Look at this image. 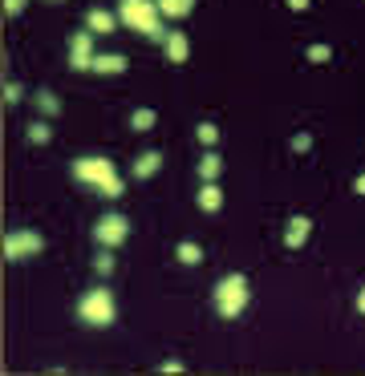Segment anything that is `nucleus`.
I'll return each instance as SVG.
<instances>
[{
	"instance_id": "nucleus-1",
	"label": "nucleus",
	"mask_w": 365,
	"mask_h": 376,
	"mask_svg": "<svg viewBox=\"0 0 365 376\" xmlns=\"http://www.w3.org/2000/svg\"><path fill=\"white\" fill-rule=\"evenodd\" d=\"M70 174L81 182V187H94L102 198H122L118 170H114V162H110V158H102V154H94V158H73V162H70Z\"/></svg>"
},
{
	"instance_id": "nucleus-2",
	"label": "nucleus",
	"mask_w": 365,
	"mask_h": 376,
	"mask_svg": "<svg viewBox=\"0 0 365 376\" xmlns=\"http://www.w3.org/2000/svg\"><path fill=\"white\" fill-rule=\"evenodd\" d=\"M118 21L126 28H134V33H143L146 41H154V45H167V37H170V28H163V12H159L154 0H122Z\"/></svg>"
},
{
	"instance_id": "nucleus-3",
	"label": "nucleus",
	"mask_w": 365,
	"mask_h": 376,
	"mask_svg": "<svg viewBox=\"0 0 365 376\" xmlns=\"http://www.w3.org/2000/svg\"><path fill=\"white\" fill-rule=\"evenodd\" d=\"M252 300V291H248V275L243 271H232V275H223L216 283V311L223 320H236L243 307Z\"/></svg>"
},
{
	"instance_id": "nucleus-4",
	"label": "nucleus",
	"mask_w": 365,
	"mask_h": 376,
	"mask_svg": "<svg viewBox=\"0 0 365 376\" xmlns=\"http://www.w3.org/2000/svg\"><path fill=\"white\" fill-rule=\"evenodd\" d=\"M77 316H81L90 328H110V324H114V316H118L114 291H110V287H90V291L77 300Z\"/></svg>"
},
{
	"instance_id": "nucleus-5",
	"label": "nucleus",
	"mask_w": 365,
	"mask_h": 376,
	"mask_svg": "<svg viewBox=\"0 0 365 376\" xmlns=\"http://www.w3.org/2000/svg\"><path fill=\"white\" fill-rule=\"evenodd\" d=\"M45 251V239L37 235L33 227H21V231H8L4 235V259L8 263H24V259L41 255Z\"/></svg>"
},
{
	"instance_id": "nucleus-6",
	"label": "nucleus",
	"mask_w": 365,
	"mask_h": 376,
	"mask_svg": "<svg viewBox=\"0 0 365 376\" xmlns=\"http://www.w3.org/2000/svg\"><path fill=\"white\" fill-rule=\"evenodd\" d=\"M94 239L102 243V247H110V251H114V247H122V243L130 239V219H126V214H118V211H106L94 223Z\"/></svg>"
},
{
	"instance_id": "nucleus-7",
	"label": "nucleus",
	"mask_w": 365,
	"mask_h": 376,
	"mask_svg": "<svg viewBox=\"0 0 365 376\" xmlns=\"http://www.w3.org/2000/svg\"><path fill=\"white\" fill-rule=\"evenodd\" d=\"M94 33H73L70 37V69L90 73L94 69Z\"/></svg>"
},
{
	"instance_id": "nucleus-8",
	"label": "nucleus",
	"mask_w": 365,
	"mask_h": 376,
	"mask_svg": "<svg viewBox=\"0 0 365 376\" xmlns=\"http://www.w3.org/2000/svg\"><path fill=\"white\" fill-rule=\"evenodd\" d=\"M309 235H313V219H309V214H292L289 223H284V247H289V251L305 247Z\"/></svg>"
},
{
	"instance_id": "nucleus-9",
	"label": "nucleus",
	"mask_w": 365,
	"mask_h": 376,
	"mask_svg": "<svg viewBox=\"0 0 365 376\" xmlns=\"http://www.w3.org/2000/svg\"><path fill=\"white\" fill-rule=\"evenodd\" d=\"M86 28H90L94 37H110V33L118 28V12H106V8H90V12H86Z\"/></svg>"
},
{
	"instance_id": "nucleus-10",
	"label": "nucleus",
	"mask_w": 365,
	"mask_h": 376,
	"mask_svg": "<svg viewBox=\"0 0 365 376\" xmlns=\"http://www.w3.org/2000/svg\"><path fill=\"white\" fill-rule=\"evenodd\" d=\"M130 69V61L122 57V53H97L94 57V69L90 73H102V77H118V73Z\"/></svg>"
},
{
	"instance_id": "nucleus-11",
	"label": "nucleus",
	"mask_w": 365,
	"mask_h": 376,
	"mask_svg": "<svg viewBox=\"0 0 365 376\" xmlns=\"http://www.w3.org/2000/svg\"><path fill=\"white\" fill-rule=\"evenodd\" d=\"M163 53H167L170 65H183V61L191 57V41H187V33H175V28H170V37H167V45H163Z\"/></svg>"
},
{
	"instance_id": "nucleus-12",
	"label": "nucleus",
	"mask_w": 365,
	"mask_h": 376,
	"mask_svg": "<svg viewBox=\"0 0 365 376\" xmlns=\"http://www.w3.org/2000/svg\"><path fill=\"white\" fill-rule=\"evenodd\" d=\"M130 170H134V178H154V174L163 170V154H159V150H143Z\"/></svg>"
},
{
	"instance_id": "nucleus-13",
	"label": "nucleus",
	"mask_w": 365,
	"mask_h": 376,
	"mask_svg": "<svg viewBox=\"0 0 365 376\" xmlns=\"http://www.w3.org/2000/svg\"><path fill=\"white\" fill-rule=\"evenodd\" d=\"M195 203H199V211H207V214L223 211V190H219V182H203L199 194H195Z\"/></svg>"
},
{
	"instance_id": "nucleus-14",
	"label": "nucleus",
	"mask_w": 365,
	"mask_h": 376,
	"mask_svg": "<svg viewBox=\"0 0 365 376\" xmlns=\"http://www.w3.org/2000/svg\"><path fill=\"white\" fill-rule=\"evenodd\" d=\"M219 174H223V158H219L216 150H207V154L199 158V178H203V182H219Z\"/></svg>"
},
{
	"instance_id": "nucleus-15",
	"label": "nucleus",
	"mask_w": 365,
	"mask_h": 376,
	"mask_svg": "<svg viewBox=\"0 0 365 376\" xmlns=\"http://www.w3.org/2000/svg\"><path fill=\"white\" fill-rule=\"evenodd\" d=\"M159 4V12L163 17H170V21H183V17H191L195 0H154Z\"/></svg>"
},
{
	"instance_id": "nucleus-16",
	"label": "nucleus",
	"mask_w": 365,
	"mask_h": 376,
	"mask_svg": "<svg viewBox=\"0 0 365 376\" xmlns=\"http://www.w3.org/2000/svg\"><path fill=\"white\" fill-rule=\"evenodd\" d=\"M175 259H179V263H187V267H199V263H203V247L191 243V239H183V243L175 247Z\"/></svg>"
},
{
	"instance_id": "nucleus-17",
	"label": "nucleus",
	"mask_w": 365,
	"mask_h": 376,
	"mask_svg": "<svg viewBox=\"0 0 365 376\" xmlns=\"http://www.w3.org/2000/svg\"><path fill=\"white\" fill-rule=\"evenodd\" d=\"M33 101H37V110H41L45 118H57V114H61V97L49 94V89H37V97H33Z\"/></svg>"
},
{
	"instance_id": "nucleus-18",
	"label": "nucleus",
	"mask_w": 365,
	"mask_h": 376,
	"mask_svg": "<svg viewBox=\"0 0 365 376\" xmlns=\"http://www.w3.org/2000/svg\"><path fill=\"white\" fill-rule=\"evenodd\" d=\"M154 121H159L154 110H134V114H130V130H134V134H146V130H154Z\"/></svg>"
},
{
	"instance_id": "nucleus-19",
	"label": "nucleus",
	"mask_w": 365,
	"mask_h": 376,
	"mask_svg": "<svg viewBox=\"0 0 365 376\" xmlns=\"http://www.w3.org/2000/svg\"><path fill=\"white\" fill-rule=\"evenodd\" d=\"M195 138L203 142L207 150H216V146H219V126H216V121H199V126H195Z\"/></svg>"
},
{
	"instance_id": "nucleus-20",
	"label": "nucleus",
	"mask_w": 365,
	"mask_h": 376,
	"mask_svg": "<svg viewBox=\"0 0 365 376\" xmlns=\"http://www.w3.org/2000/svg\"><path fill=\"white\" fill-rule=\"evenodd\" d=\"M24 138L33 142V146H49V142H53V130H49V121H33V126L24 130Z\"/></svg>"
},
{
	"instance_id": "nucleus-21",
	"label": "nucleus",
	"mask_w": 365,
	"mask_h": 376,
	"mask_svg": "<svg viewBox=\"0 0 365 376\" xmlns=\"http://www.w3.org/2000/svg\"><path fill=\"white\" fill-rule=\"evenodd\" d=\"M94 271H97V275H114V255H110V247L94 255Z\"/></svg>"
},
{
	"instance_id": "nucleus-22",
	"label": "nucleus",
	"mask_w": 365,
	"mask_h": 376,
	"mask_svg": "<svg viewBox=\"0 0 365 376\" xmlns=\"http://www.w3.org/2000/svg\"><path fill=\"white\" fill-rule=\"evenodd\" d=\"M309 61H316V65H325V61H333V49L325 45V41H316V45H309Z\"/></svg>"
},
{
	"instance_id": "nucleus-23",
	"label": "nucleus",
	"mask_w": 365,
	"mask_h": 376,
	"mask_svg": "<svg viewBox=\"0 0 365 376\" xmlns=\"http://www.w3.org/2000/svg\"><path fill=\"white\" fill-rule=\"evenodd\" d=\"M289 146L296 150V154H309V150H313V134H309V130H300V134H292Z\"/></svg>"
},
{
	"instance_id": "nucleus-24",
	"label": "nucleus",
	"mask_w": 365,
	"mask_h": 376,
	"mask_svg": "<svg viewBox=\"0 0 365 376\" xmlns=\"http://www.w3.org/2000/svg\"><path fill=\"white\" fill-rule=\"evenodd\" d=\"M21 97H24V89L17 85V81H8V85H4V101H8V105H17Z\"/></svg>"
},
{
	"instance_id": "nucleus-25",
	"label": "nucleus",
	"mask_w": 365,
	"mask_h": 376,
	"mask_svg": "<svg viewBox=\"0 0 365 376\" xmlns=\"http://www.w3.org/2000/svg\"><path fill=\"white\" fill-rule=\"evenodd\" d=\"M24 8H29V0H4V12H8V17H21Z\"/></svg>"
},
{
	"instance_id": "nucleus-26",
	"label": "nucleus",
	"mask_w": 365,
	"mask_h": 376,
	"mask_svg": "<svg viewBox=\"0 0 365 376\" xmlns=\"http://www.w3.org/2000/svg\"><path fill=\"white\" fill-rule=\"evenodd\" d=\"M183 368H187V364H183V360H163V364H159V373H183Z\"/></svg>"
},
{
	"instance_id": "nucleus-27",
	"label": "nucleus",
	"mask_w": 365,
	"mask_h": 376,
	"mask_svg": "<svg viewBox=\"0 0 365 376\" xmlns=\"http://www.w3.org/2000/svg\"><path fill=\"white\" fill-rule=\"evenodd\" d=\"M284 4H289L292 12H305V8H309V4H313V0H284Z\"/></svg>"
},
{
	"instance_id": "nucleus-28",
	"label": "nucleus",
	"mask_w": 365,
	"mask_h": 376,
	"mask_svg": "<svg viewBox=\"0 0 365 376\" xmlns=\"http://www.w3.org/2000/svg\"><path fill=\"white\" fill-rule=\"evenodd\" d=\"M353 194H365V174H357V178H353Z\"/></svg>"
},
{
	"instance_id": "nucleus-29",
	"label": "nucleus",
	"mask_w": 365,
	"mask_h": 376,
	"mask_svg": "<svg viewBox=\"0 0 365 376\" xmlns=\"http://www.w3.org/2000/svg\"><path fill=\"white\" fill-rule=\"evenodd\" d=\"M357 311H362V316H365V287H362V291H357Z\"/></svg>"
},
{
	"instance_id": "nucleus-30",
	"label": "nucleus",
	"mask_w": 365,
	"mask_h": 376,
	"mask_svg": "<svg viewBox=\"0 0 365 376\" xmlns=\"http://www.w3.org/2000/svg\"><path fill=\"white\" fill-rule=\"evenodd\" d=\"M49 4H61V0H49Z\"/></svg>"
}]
</instances>
